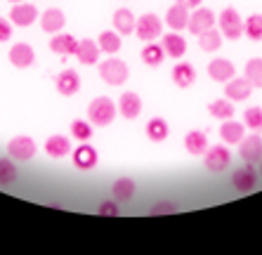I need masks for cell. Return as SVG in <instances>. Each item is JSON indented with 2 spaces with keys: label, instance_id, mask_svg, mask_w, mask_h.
<instances>
[{
  "label": "cell",
  "instance_id": "obj_1",
  "mask_svg": "<svg viewBox=\"0 0 262 255\" xmlns=\"http://www.w3.org/2000/svg\"><path fill=\"white\" fill-rule=\"evenodd\" d=\"M116 104L111 102L109 97H97L92 99L90 107H88V118L95 128H106L114 118H116Z\"/></svg>",
  "mask_w": 262,
  "mask_h": 255
},
{
  "label": "cell",
  "instance_id": "obj_2",
  "mask_svg": "<svg viewBox=\"0 0 262 255\" xmlns=\"http://www.w3.org/2000/svg\"><path fill=\"white\" fill-rule=\"evenodd\" d=\"M99 76H102V80L106 85H123L128 80V67H125L123 59L111 55L106 61L99 64Z\"/></svg>",
  "mask_w": 262,
  "mask_h": 255
},
{
  "label": "cell",
  "instance_id": "obj_3",
  "mask_svg": "<svg viewBox=\"0 0 262 255\" xmlns=\"http://www.w3.org/2000/svg\"><path fill=\"white\" fill-rule=\"evenodd\" d=\"M217 24L227 40H238V38L244 36V22H241V17H238V12L234 7H225V10L220 12Z\"/></svg>",
  "mask_w": 262,
  "mask_h": 255
},
{
  "label": "cell",
  "instance_id": "obj_4",
  "mask_svg": "<svg viewBox=\"0 0 262 255\" xmlns=\"http://www.w3.org/2000/svg\"><path fill=\"white\" fill-rule=\"evenodd\" d=\"M161 33H163V22L156 14H142L135 24V36L144 42H154L161 38Z\"/></svg>",
  "mask_w": 262,
  "mask_h": 255
},
{
  "label": "cell",
  "instance_id": "obj_5",
  "mask_svg": "<svg viewBox=\"0 0 262 255\" xmlns=\"http://www.w3.org/2000/svg\"><path fill=\"white\" fill-rule=\"evenodd\" d=\"M36 142L31 140L29 135H17L7 142V156L14 158V161H29V158L36 156Z\"/></svg>",
  "mask_w": 262,
  "mask_h": 255
},
{
  "label": "cell",
  "instance_id": "obj_6",
  "mask_svg": "<svg viewBox=\"0 0 262 255\" xmlns=\"http://www.w3.org/2000/svg\"><path fill=\"white\" fill-rule=\"evenodd\" d=\"M232 184H234V189H236L238 194H248V192H253V189L257 187V173H255V168H253V163L234 170Z\"/></svg>",
  "mask_w": 262,
  "mask_h": 255
},
{
  "label": "cell",
  "instance_id": "obj_7",
  "mask_svg": "<svg viewBox=\"0 0 262 255\" xmlns=\"http://www.w3.org/2000/svg\"><path fill=\"white\" fill-rule=\"evenodd\" d=\"M215 26V12L213 10H208V7H196L194 12L189 14V24H187V29H189V33H194V36H199V33H203V31L213 29Z\"/></svg>",
  "mask_w": 262,
  "mask_h": 255
},
{
  "label": "cell",
  "instance_id": "obj_8",
  "mask_svg": "<svg viewBox=\"0 0 262 255\" xmlns=\"http://www.w3.org/2000/svg\"><path fill=\"white\" fill-rule=\"evenodd\" d=\"M229 161H232V154H229L227 146L215 144V146H208L206 149V168L208 170H213V173H222V170H227Z\"/></svg>",
  "mask_w": 262,
  "mask_h": 255
},
{
  "label": "cell",
  "instance_id": "obj_9",
  "mask_svg": "<svg viewBox=\"0 0 262 255\" xmlns=\"http://www.w3.org/2000/svg\"><path fill=\"white\" fill-rule=\"evenodd\" d=\"M55 85H57V92H59V95L71 97V95H76V92L80 90V76L73 71V69H64L61 73H57Z\"/></svg>",
  "mask_w": 262,
  "mask_h": 255
},
{
  "label": "cell",
  "instance_id": "obj_10",
  "mask_svg": "<svg viewBox=\"0 0 262 255\" xmlns=\"http://www.w3.org/2000/svg\"><path fill=\"white\" fill-rule=\"evenodd\" d=\"M10 64L17 69H29L33 61H36V52H33V48H31L29 42H17V45H12L10 48Z\"/></svg>",
  "mask_w": 262,
  "mask_h": 255
},
{
  "label": "cell",
  "instance_id": "obj_11",
  "mask_svg": "<svg viewBox=\"0 0 262 255\" xmlns=\"http://www.w3.org/2000/svg\"><path fill=\"white\" fill-rule=\"evenodd\" d=\"M238 154L246 163H257L262 158V137L260 135H248L246 140L238 142Z\"/></svg>",
  "mask_w": 262,
  "mask_h": 255
},
{
  "label": "cell",
  "instance_id": "obj_12",
  "mask_svg": "<svg viewBox=\"0 0 262 255\" xmlns=\"http://www.w3.org/2000/svg\"><path fill=\"white\" fill-rule=\"evenodd\" d=\"M250 92H253V85L244 78H232V80H227L225 85V97L227 99H232V102H244V99L250 97Z\"/></svg>",
  "mask_w": 262,
  "mask_h": 255
},
{
  "label": "cell",
  "instance_id": "obj_13",
  "mask_svg": "<svg viewBox=\"0 0 262 255\" xmlns=\"http://www.w3.org/2000/svg\"><path fill=\"white\" fill-rule=\"evenodd\" d=\"M36 19H38V10H36V5H31V3H21V5L17 3V5L10 10V22L17 26H31Z\"/></svg>",
  "mask_w": 262,
  "mask_h": 255
},
{
  "label": "cell",
  "instance_id": "obj_14",
  "mask_svg": "<svg viewBox=\"0 0 262 255\" xmlns=\"http://www.w3.org/2000/svg\"><path fill=\"white\" fill-rule=\"evenodd\" d=\"M118 111H121L123 118L135 121V118L142 114V99H140V95H137V92H123L121 102H118Z\"/></svg>",
  "mask_w": 262,
  "mask_h": 255
},
{
  "label": "cell",
  "instance_id": "obj_15",
  "mask_svg": "<svg viewBox=\"0 0 262 255\" xmlns=\"http://www.w3.org/2000/svg\"><path fill=\"white\" fill-rule=\"evenodd\" d=\"M64 24H67V17H64V12L61 10H57V7H50V10H45L43 14H40V29L45 31V33H59L61 29H64Z\"/></svg>",
  "mask_w": 262,
  "mask_h": 255
},
{
  "label": "cell",
  "instance_id": "obj_16",
  "mask_svg": "<svg viewBox=\"0 0 262 255\" xmlns=\"http://www.w3.org/2000/svg\"><path fill=\"white\" fill-rule=\"evenodd\" d=\"M73 165L80 170H90L97 165V149L90 146L88 142H83L80 146H76V152H73Z\"/></svg>",
  "mask_w": 262,
  "mask_h": 255
},
{
  "label": "cell",
  "instance_id": "obj_17",
  "mask_svg": "<svg viewBox=\"0 0 262 255\" xmlns=\"http://www.w3.org/2000/svg\"><path fill=\"white\" fill-rule=\"evenodd\" d=\"M50 50L55 52V55H61V57H69V55H76V50H78V40L69 33H55L52 40H50Z\"/></svg>",
  "mask_w": 262,
  "mask_h": 255
},
{
  "label": "cell",
  "instance_id": "obj_18",
  "mask_svg": "<svg viewBox=\"0 0 262 255\" xmlns=\"http://www.w3.org/2000/svg\"><path fill=\"white\" fill-rule=\"evenodd\" d=\"M234 73H236V69H234V64L229 59H213L210 64H208V76H210L213 80H217V83L232 80Z\"/></svg>",
  "mask_w": 262,
  "mask_h": 255
},
{
  "label": "cell",
  "instance_id": "obj_19",
  "mask_svg": "<svg viewBox=\"0 0 262 255\" xmlns=\"http://www.w3.org/2000/svg\"><path fill=\"white\" fill-rule=\"evenodd\" d=\"M161 42H163V52L168 57H172V59H180V57H184V52H187V42H184V38L180 36L177 31L165 33V36L161 38Z\"/></svg>",
  "mask_w": 262,
  "mask_h": 255
},
{
  "label": "cell",
  "instance_id": "obj_20",
  "mask_svg": "<svg viewBox=\"0 0 262 255\" xmlns=\"http://www.w3.org/2000/svg\"><path fill=\"white\" fill-rule=\"evenodd\" d=\"M135 24H137V19H135V14L130 12L128 7H121V10L114 12V31H118L121 36L135 33Z\"/></svg>",
  "mask_w": 262,
  "mask_h": 255
},
{
  "label": "cell",
  "instance_id": "obj_21",
  "mask_svg": "<svg viewBox=\"0 0 262 255\" xmlns=\"http://www.w3.org/2000/svg\"><path fill=\"white\" fill-rule=\"evenodd\" d=\"M165 24L170 26L172 31H182L187 29V24H189V10L184 5H172L168 12H165Z\"/></svg>",
  "mask_w": 262,
  "mask_h": 255
},
{
  "label": "cell",
  "instance_id": "obj_22",
  "mask_svg": "<svg viewBox=\"0 0 262 255\" xmlns=\"http://www.w3.org/2000/svg\"><path fill=\"white\" fill-rule=\"evenodd\" d=\"M99 45L95 40H90V38H85V40H78V50H76V57H78L80 64H85V67H90V64H95V61L99 59Z\"/></svg>",
  "mask_w": 262,
  "mask_h": 255
},
{
  "label": "cell",
  "instance_id": "obj_23",
  "mask_svg": "<svg viewBox=\"0 0 262 255\" xmlns=\"http://www.w3.org/2000/svg\"><path fill=\"white\" fill-rule=\"evenodd\" d=\"M172 80H175L177 88H189L196 80V69L191 64H187V61H177L172 67Z\"/></svg>",
  "mask_w": 262,
  "mask_h": 255
},
{
  "label": "cell",
  "instance_id": "obj_24",
  "mask_svg": "<svg viewBox=\"0 0 262 255\" xmlns=\"http://www.w3.org/2000/svg\"><path fill=\"white\" fill-rule=\"evenodd\" d=\"M69 152H71V142H69V137H64V135H52V137L45 140V154H48V156L61 158V156H67Z\"/></svg>",
  "mask_w": 262,
  "mask_h": 255
},
{
  "label": "cell",
  "instance_id": "obj_25",
  "mask_svg": "<svg viewBox=\"0 0 262 255\" xmlns=\"http://www.w3.org/2000/svg\"><path fill=\"white\" fill-rule=\"evenodd\" d=\"M184 146H187V152H189L191 156H203L206 149H208L206 133H201V130H191V133H187V137H184Z\"/></svg>",
  "mask_w": 262,
  "mask_h": 255
},
{
  "label": "cell",
  "instance_id": "obj_26",
  "mask_svg": "<svg viewBox=\"0 0 262 255\" xmlns=\"http://www.w3.org/2000/svg\"><path fill=\"white\" fill-rule=\"evenodd\" d=\"M220 137L227 142V144H238L244 140V123H236V121H222L220 125Z\"/></svg>",
  "mask_w": 262,
  "mask_h": 255
},
{
  "label": "cell",
  "instance_id": "obj_27",
  "mask_svg": "<svg viewBox=\"0 0 262 255\" xmlns=\"http://www.w3.org/2000/svg\"><path fill=\"white\" fill-rule=\"evenodd\" d=\"M135 189H137V184L130 177H118L114 182V187H111V194H114V199L118 203H125V201H130L135 196Z\"/></svg>",
  "mask_w": 262,
  "mask_h": 255
},
{
  "label": "cell",
  "instance_id": "obj_28",
  "mask_svg": "<svg viewBox=\"0 0 262 255\" xmlns=\"http://www.w3.org/2000/svg\"><path fill=\"white\" fill-rule=\"evenodd\" d=\"M97 45L102 52H106V55H116L118 50H121V33L118 31H102L97 38Z\"/></svg>",
  "mask_w": 262,
  "mask_h": 255
},
{
  "label": "cell",
  "instance_id": "obj_29",
  "mask_svg": "<svg viewBox=\"0 0 262 255\" xmlns=\"http://www.w3.org/2000/svg\"><path fill=\"white\" fill-rule=\"evenodd\" d=\"M208 114L213 116V118H220V121H227V118H232L234 116V104L232 99H215V102L208 104Z\"/></svg>",
  "mask_w": 262,
  "mask_h": 255
},
{
  "label": "cell",
  "instance_id": "obj_30",
  "mask_svg": "<svg viewBox=\"0 0 262 255\" xmlns=\"http://www.w3.org/2000/svg\"><path fill=\"white\" fill-rule=\"evenodd\" d=\"M163 57H165L163 45H159V42H146L144 50H142V61L146 67H161Z\"/></svg>",
  "mask_w": 262,
  "mask_h": 255
},
{
  "label": "cell",
  "instance_id": "obj_31",
  "mask_svg": "<svg viewBox=\"0 0 262 255\" xmlns=\"http://www.w3.org/2000/svg\"><path fill=\"white\" fill-rule=\"evenodd\" d=\"M199 45H201L203 52H215V50H220V45H222V33L215 31V26L203 31V33H199Z\"/></svg>",
  "mask_w": 262,
  "mask_h": 255
},
{
  "label": "cell",
  "instance_id": "obj_32",
  "mask_svg": "<svg viewBox=\"0 0 262 255\" xmlns=\"http://www.w3.org/2000/svg\"><path fill=\"white\" fill-rule=\"evenodd\" d=\"M146 137L151 142H163L168 137V123L165 118H151L146 123Z\"/></svg>",
  "mask_w": 262,
  "mask_h": 255
},
{
  "label": "cell",
  "instance_id": "obj_33",
  "mask_svg": "<svg viewBox=\"0 0 262 255\" xmlns=\"http://www.w3.org/2000/svg\"><path fill=\"white\" fill-rule=\"evenodd\" d=\"M244 76H246V80H248L253 88H262V59L253 57V59L246 61Z\"/></svg>",
  "mask_w": 262,
  "mask_h": 255
},
{
  "label": "cell",
  "instance_id": "obj_34",
  "mask_svg": "<svg viewBox=\"0 0 262 255\" xmlns=\"http://www.w3.org/2000/svg\"><path fill=\"white\" fill-rule=\"evenodd\" d=\"M17 165H14V158H0V187H7V184L17 182Z\"/></svg>",
  "mask_w": 262,
  "mask_h": 255
},
{
  "label": "cell",
  "instance_id": "obj_35",
  "mask_svg": "<svg viewBox=\"0 0 262 255\" xmlns=\"http://www.w3.org/2000/svg\"><path fill=\"white\" fill-rule=\"evenodd\" d=\"M244 33L250 40H262V14H250L244 22Z\"/></svg>",
  "mask_w": 262,
  "mask_h": 255
},
{
  "label": "cell",
  "instance_id": "obj_36",
  "mask_svg": "<svg viewBox=\"0 0 262 255\" xmlns=\"http://www.w3.org/2000/svg\"><path fill=\"white\" fill-rule=\"evenodd\" d=\"M71 135L80 142H88L92 137V123L90 121H73L71 123Z\"/></svg>",
  "mask_w": 262,
  "mask_h": 255
},
{
  "label": "cell",
  "instance_id": "obj_37",
  "mask_svg": "<svg viewBox=\"0 0 262 255\" xmlns=\"http://www.w3.org/2000/svg\"><path fill=\"white\" fill-rule=\"evenodd\" d=\"M244 118L250 130H262V107H248Z\"/></svg>",
  "mask_w": 262,
  "mask_h": 255
},
{
  "label": "cell",
  "instance_id": "obj_38",
  "mask_svg": "<svg viewBox=\"0 0 262 255\" xmlns=\"http://www.w3.org/2000/svg\"><path fill=\"white\" fill-rule=\"evenodd\" d=\"M97 215H102V218H116L118 215V201L111 199V201H102L97 208Z\"/></svg>",
  "mask_w": 262,
  "mask_h": 255
},
{
  "label": "cell",
  "instance_id": "obj_39",
  "mask_svg": "<svg viewBox=\"0 0 262 255\" xmlns=\"http://www.w3.org/2000/svg\"><path fill=\"white\" fill-rule=\"evenodd\" d=\"M168 213H175V203H170V201H161V203L151 206V215H168Z\"/></svg>",
  "mask_w": 262,
  "mask_h": 255
},
{
  "label": "cell",
  "instance_id": "obj_40",
  "mask_svg": "<svg viewBox=\"0 0 262 255\" xmlns=\"http://www.w3.org/2000/svg\"><path fill=\"white\" fill-rule=\"evenodd\" d=\"M12 38V24L5 17H0V42H5Z\"/></svg>",
  "mask_w": 262,
  "mask_h": 255
},
{
  "label": "cell",
  "instance_id": "obj_41",
  "mask_svg": "<svg viewBox=\"0 0 262 255\" xmlns=\"http://www.w3.org/2000/svg\"><path fill=\"white\" fill-rule=\"evenodd\" d=\"M177 3H180V5H184L187 10H196V7L201 5L203 0H177Z\"/></svg>",
  "mask_w": 262,
  "mask_h": 255
},
{
  "label": "cell",
  "instance_id": "obj_42",
  "mask_svg": "<svg viewBox=\"0 0 262 255\" xmlns=\"http://www.w3.org/2000/svg\"><path fill=\"white\" fill-rule=\"evenodd\" d=\"M10 3H24V0H10Z\"/></svg>",
  "mask_w": 262,
  "mask_h": 255
},
{
  "label": "cell",
  "instance_id": "obj_43",
  "mask_svg": "<svg viewBox=\"0 0 262 255\" xmlns=\"http://www.w3.org/2000/svg\"><path fill=\"white\" fill-rule=\"evenodd\" d=\"M260 173H262V163H260Z\"/></svg>",
  "mask_w": 262,
  "mask_h": 255
}]
</instances>
